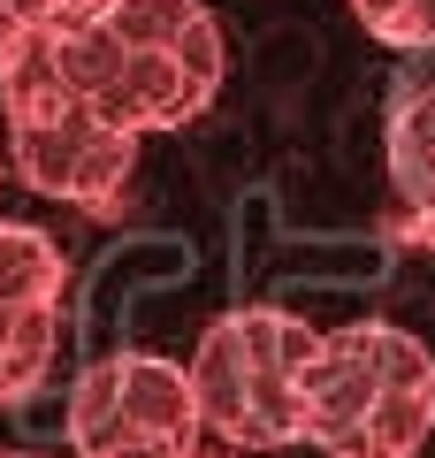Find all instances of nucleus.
Wrapping results in <instances>:
<instances>
[{"label":"nucleus","mask_w":435,"mask_h":458,"mask_svg":"<svg viewBox=\"0 0 435 458\" xmlns=\"http://www.w3.org/2000/svg\"><path fill=\"white\" fill-rule=\"evenodd\" d=\"M84 8H99V0H62V16H84Z\"/></svg>","instance_id":"11"},{"label":"nucleus","mask_w":435,"mask_h":458,"mask_svg":"<svg viewBox=\"0 0 435 458\" xmlns=\"http://www.w3.org/2000/svg\"><path fill=\"white\" fill-rule=\"evenodd\" d=\"M321 352V328L290 306H229L192 352V405L199 428L229 451H283L298 443V390Z\"/></svg>","instance_id":"4"},{"label":"nucleus","mask_w":435,"mask_h":458,"mask_svg":"<svg viewBox=\"0 0 435 458\" xmlns=\"http://www.w3.org/2000/svg\"><path fill=\"white\" fill-rule=\"evenodd\" d=\"M352 16L397 54H435V0H352Z\"/></svg>","instance_id":"9"},{"label":"nucleus","mask_w":435,"mask_h":458,"mask_svg":"<svg viewBox=\"0 0 435 458\" xmlns=\"http://www.w3.org/2000/svg\"><path fill=\"white\" fill-rule=\"evenodd\" d=\"M0 114H8V161H16V176L38 199L115 207V191L138 168V138L115 131L99 107H84L62 84L47 23L0 38Z\"/></svg>","instance_id":"3"},{"label":"nucleus","mask_w":435,"mask_h":458,"mask_svg":"<svg viewBox=\"0 0 435 458\" xmlns=\"http://www.w3.org/2000/svg\"><path fill=\"white\" fill-rule=\"evenodd\" d=\"M69 443L77 458H192L199 405L192 375L161 352H99L69 390Z\"/></svg>","instance_id":"5"},{"label":"nucleus","mask_w":435,"mask_h":458,"mask_svg":"<svg viewBox=\"0 0 435 458\" xmlns=\"http://www.w3.org/2000/svg\"><path fill=\"white\" fill-rule=\"evenodd\" d=\"M47 47L69 92L130 138L183 131L229 77V38L207 0H99L84 16H54Z\"/></svg>","instance_id":"1"},{"label":"nucleus","mask_w":435,"mask_h":458,"mask_svg":"<svg viewBox=\"0 0 435 458\" xmlns=\"http://www.w3.org/2000/svg\"><path fill=\"white\" fill-rule=\"evenodd\" d=\"M62 344V306H0V412L38 397Z\"/></svg>","instance_id":"7"},{"label":"nucleus","mask_w":435,"mask_h":458,"mask_svg":"<svg viewBox=\"0 0 435 458\" xmlns=\"http://www.w3.org/2000/svg\"><path fill=\"white\" fill-rule=\"evenodd\" d=\"M0 458H47V451H0Z\"/></svg>","instance_id":"12"},{"label":"nucleus","mask_w":435,"mask_h":458,"mask_svg":"<svg viewBox=\"0 0 435 458\" xmlns=\"http://www.w3.org/2000/svg\"><path fill=\"white\" fill-rule=\"evenodd\" d=\"M389 183H397L413 229L435 245V84H413L389 107Z\"/></svg>","instance_id":"6"},{"label":"nucleus","mask_w":435,"mask_h":458,"mask_svg":"<svg viewBox=\"0 0 435 458\" xmlns=\"http://www.w3.org/2000/svg\"><path fill=\"white\" fill-rule=\"evenodd\" d=\"M435 436V352L397 321L328 328L298 390V443L321 458H420Z\"/></svg>","instance_id":"2"},{"label":"nucleus","mask_w":435,"mask_h":458,"mask_svg":"<svg viewBox=\"0 0 435 458\" xmlns=\"http://www.w3.org/2000/svg\"><path fill=\"white\" fill-rule=\"evenodd\" d=\"M192 458H229V451H192Z\"/></svg>","instance_id":"13"},{"label":"nucleus","mask_w":435,"mask_h":458,"mask_svg":"<svg viewBox=\"0 0 435 458\" xmlns=\"http://www.w3.org/2000/svg\"><path fill=\"white\" fill-rule=\"evenodd\" d=\"M62 16V0H0V38L31 31V23H54Z\"/></svg>","instance_id":"10"},{"label":"nucleus","mask_w":435,"mask_h":458,"mask_svg":"<svg viewBox=\"0 0 435 458\" xmlns=\"http://www.w3.org/2000/svg\"><path fill=\"white\" fill-rule=\"evenodd\" d=\"M69 260L47 229L31 222H0V306H62Z\"/></svg>","instance_id":"8"}]
</instances>
